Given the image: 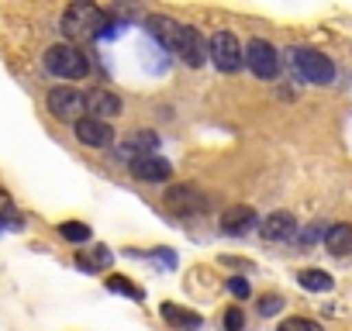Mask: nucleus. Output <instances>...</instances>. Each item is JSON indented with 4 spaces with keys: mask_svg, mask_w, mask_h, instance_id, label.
<instances>
[{
    "mask_svg": "<svg viewBox=\"0 0 352 331\" xmlns=\"http://www.w3.org/2000/svg\"><path fill=\"white\" fill-rule=\"evenodd\" d=\"M114 21L100 11V8H94V4H73V8H66V14H63V32L69 35V38H76V42H87V38H107V35H114Z\"/></svg>",
    "mask_w": 352,
    "mask_h": 331,
    "instance_id": "nucleus-2",
    "label": "nucleus"
},
{
    "mask_svg": "<svg viewBox=\"0 0 352 331\" xmlns=\"http://www.w3.org/2000/svg\"><path fill=\"white\" fill-rule=\"evenodd\" d=\"M297 283L304 290H311V293H328L331 290V276L324 269H300L297 273Z\"/></svg>",
    "mask_w": 352,
    "mask_h": 331,
    "instance_id": "nucleus-18",
    "label": "nucleus"
},
{
    "mask_svg": "<svg viewBox=\"0 0 352 331\" xmlns=\"http://www.w3.org/2000/svg\"><path fill=\"white\" fill-rule=\"evenodd\" d=\"M76 138H80V145H87V148H107V145L114 141V131H111L107 121L83 117V121H76Z\"/></svg>",
    "mask_w": 352,
    "mask_h": 331,
    "instance_id": "nucleus-10",
    "label": "nucleus"
},
{
    "mask_svg": "<svg viewBox=\"0 0 352 331\" xmlns=\"http://www.w3.org/2000/svg\"><path fill=\"white\" fill-rule=\"evenodd\" d=\"M87 111H90V117H97V121H107V117H118L121 114V97L118 93H111V90H90L87 93Z\"/></svg>",
    "mask_w": 352,
    "mask_h": 331,
    "instance_id": "nucleus-12",
    "label": "nucleus"
},
{
    "mask_svg": "<svg viewBox=\"0 0 352 331\" xmlns=\"http://www.w3.org/2000/svg\"><path fill=\"white\" fill-rule=\"evenodd\" d=\"M107 290H111V293H124V297H131V300H145V290L135 286V283H128L124 276H107Z\"/></svg>",
    "mask_w": 352,
    "mask_h": 331,
    "instance_id": "nucleus-19",
    "label": "nucleus"
},
{
    "mask_svg": "<svg viewBox=\"0 0 352 331\" xmlns=\"http://www.w3.org/2000/svg\"><path fill=\"white\" fill-rule=\"evenodd\" d=\"M159 314H162V321H169L173 328H180V331H197L201 324H204V317L201 314H194V310H187V307H180V304H159Z\"/></svg>",
    "mask_w": 352,
    "mask_h": 331,
    "instance_id": "nucleus-14",
    "label": "nucleus"
},
{
    "mask_svg": "<svg viewBox=\"0 0 352 331\" xmlns=\"http://www.w3.org/2000/svg\"><path fill=\"white\" fill-rule=\"evenodd\" d=\"M256 225H259V218H256V211L245 207V204H235V207H228V211L221 214V231H225V235H245V231H252Z\"/></svg>",
    "mask_w": 352,
    "mask_h": 331,
    "instance_id": "nucleus-13",
    "label": "nucleus"
},
{
    "mask_svg": "<svg viewBox=\"0 0 352 331\" xmlns=\"http://www.w3.org/2000/svg\"><path fill=\"white\" fill-rule=\"evenodd\" d=\"M128 170H131V176H135V180H145V183H162V180H169V176H173V166H169L166 159H155V155L128 162Z\"/></svg>",
    "mask_w": 352,
    "mask_h": 331,
    "instance_id": "nucleus-11",
    "label": "nucleus"
},
{
    "mask_svg": "<svg viewBox=\"0 0 352 331\" xmlns=\"http://www.w3.org/2000/svg\"><path fill=\"white\" fill-rule=\"evenodd\" d=\"M324 249H328L331 255H345V252H352V225H345V221L331 225V228L324 231Z\"/></svg>",
    "mask_w": 352,
    "mask_h": 331,
    "instance_id": "nucleus-17",
    "label": "nucleus"
},
{
    "mask_svg": "<svg viewBox=\"0 0 352 331\" xmlns=\"http://www.w3.org/2000/svg\"><path fill=\"white\" fill-rule=\"evenodd\" d=\"M166 207H169L173 214H180V218H190V214L208 211V197L197 194L194 187H173V190L166 194Z\"/></svg>",
    "mask_w": 352,
    "mask_h": 331,
    "instance_id": "nucleus-8",
    "label": "nucleus"
},
{
    "mask_svg": "<svg viewBox=\"0 0 352 331\" xmlns=\"http://www.w3.org/2000/svg\"><path fill=\"white\" fill-rule=\"evenodd\" d=\"M59 235L66 238V242H87L90 238V228L87 225H80V221H66V225H59Z\"/></svg>",
    "mask_w": 352,
    "mask_h": 331,
    "instance_id": "nucleus-20",
    "label": "nucleus"
},
{
    "mask_svg": "<svg viewBox=\"0 0 352 331\" xmlns=\"http://www.w3.org/2000/svg\"><path fill=\"white\" fill-rule=\"evenodd\" d=\"M49 111H52V117H59V121H83V111H87V97L80 93V90H69V87H56L52 93H49Z\"/></svg>",
    "mask_w": 352,
    "mask_h": 331,
    "instance_id": "nucleus-7",
    "label": "nucleus"
},
{
    "mask_svg": "<svg viewBox=\"0 0 352 331\" xmlns=\"http://www.w3.org/2000/svg\"><path fill=\"white\" fill-rule=\"evenodd\" d=\"M280 307H283V297H276V293H266V297L259 300V314H263V317L280 314Z\"/></svg>",
    "mask_w": 352,
    "mask_h": 331,
    "instance_id": "nucleus-22",
    "label": "nucleus"
},
{
    "mask_svg": "<svg viewBox=\"0 0 352 331\" xmlns=\"http://www.w3.org/2000/svg\"><path fill=\"white\" fill-rule=\"evenodd\" d=\"M290 66L297 69L300 80H307L314 87H328L335 80V62L314 49H290Z\"/></svg>",
    "mask_w": 352,
    "mask_h": 331,
    "instance_id": "nucleus-4",
    "label": "nucleus"
},
{
    "mask_svg": "<svg viewBox=\"0 0 352 331\" xmlns=\"http://www.w3.org/2000/svg\"><path fill=\"white\" fill-rule=\"evenodd\" d=\"M45 69L52 76H63V80H83L90 73V62L83 56V49L69 45V42H59L45 52Z\"/></svg>",
    "mask_w": 352,
    "mask_h": 331,
    "instance_id": "nucleus-3",
    "label": "nucleus"
},
{
    "mask_svg": "<svg viewBox=\"0 0 352 331\" xmlns=\"http://www.w3.org/2000/svg\"><path fill=\"white\" fill-rule=\"evenodd\" d=\"M276 331H321V324L311 321V317H287Z\"/></svg>",
    "mask_w": 352,
    "mask_h": 331,
    "instance_id": "nucleus-21",
    "label": "nucleus"
},
{
    "mask_svg": "<svg viewBox=\"0 0 352 331\" xmlns=\"http://www.w3.org/2000/svg\"><path fill=\"white\" fill-rule=\"evenodd\" d=\"M208 52H211V62H214L221 73H239L242 62H245V52H242V45H239V38H235L232 32H214Z\"/></svg>",
    "mask_w": 352,
    "mask_h": 331,
    "instance_id": "nucleus-5",
    "label": "nucleus"
},
{
    "mask_svg": "<svg viewBox=\"0 0 352 331\" xmlns=\"http://www.w3.org/2000/svg\"><path fill=\"white\" fill-rule=\"evenodd\" d=\"M245 66H249L259 80H273V76L280 73V56H276V49H273L266 38H252V42L245 45Z\"/></svg>",
    "mask_w": 352,
    "mask_h": 331,
    "instance_id": "nucleus-6",
    "label": "nucleus"
},
{
    "mask_svg": "<svg viewBox=\"0 0 352 331\" xmlns=\"http://www.w3.org/2000/svg\"><path fill=\"white\" fill-rule=\"evenodd\" d=\"M152 259H155V262H162V266H169V269L176 266V255H173V252H152Z\"/></svg>",
    "mask_w": 352,
    "mask_h": 331,
    "instance_id": "nucleus-25",
    "label": "nucleus"
},
{
    "mask_svg": "<svg viewBox=\"0 0 352 331\" xmlns=\"http://www.w3.org/2000/svg\"><path fill=\"white\" fill-rule=\"evenodd\" d=\"M111 249H104V245H94V249H80L76 252V266L83 269V273H100V269H107L111 266Z\"/></svg>",
    "mask_w": 352,
    "mask_h": 331,
    "instance_id": "nucleus-16",
    "label": "nucleus"
},
{
    "mask_svg": "<svg viewBox=\"0 0 352 331\" xmlns=\"http://www.w3.org/2000/svg\"><path fill=\"white\" fill-rule=\"evenodd\" d=\"M228 290H232L239 300H249V293H252L249 279H242V276H232V279H228Z\"/></svg>",
    "mask_w": 352,
    "mask_h": 331,
    "instance_id": "nucleus-23",
    "label": "nucleus"
},
{
    "mask_svg": "<svg viewBox=\"0 0 352 331\" xmlns=\"http://www.w3.org/2000/svg\"><path fill=\"white\" fill-rule=\"evenodd\" d=\"M155 145H159V135H155V131H135V135L121 145V152L135 162V159H148V155L155 152Z\"/></svg>",
    "mask_w": 352,
    "mask_h": 331,
    "instance_id": "nucleus-15",
    "label": "nucleus"
},
{
    "mask_svg": "<svg viewBox=\"0 0 352 331\" xmlns=\"http://www.w3.org/2000/svg\"><path fill=\"white\" fill-rule=\"evenodd\" d=\"M225 328H228V331H242V310H239V307H232V310L225 314Z\"/></svg>",
    "mask_w": 352,
    "mask_h": 331,
    "instance_id": "nucleus-24",
    "label": "nucleus"
},
{
    "mask_svg": "<svg viewBox=\"0 0 352 331\" xmlns=\"http://www.w3.org/2000/svg\"><path fill=\"white\" fill-rule=\"evenodd\" d=\"M259 235L266 242H290L297 238V218L290 211H273L270 218L259 221Z\"/></svg>",
    "mask_w": 352,
    "mask_h": 331,
    "instance_id": "nucleus-9",
    "label": "nucleus"
},
{
    "mask_svg": "<svg viewBox=\"0 0 352 331\" xmlns=\"http://www.w3.org/2000/svg\"><path fill=\"white\" fill-rule=\"evenodd\" d=\"M145 32H148L162 49H169L180 62H187L190 69H197V66H204V62L211 59V52L204 49V42H201V35H197L194 28L173 21V18H166V14H152V18L145 21Z\"/></svg>",
    "mask_w": 352,
    "mask_h": 331,
    "instance_id": "nucleus-1",
    "label": "nucleus"
}]
</instances>
